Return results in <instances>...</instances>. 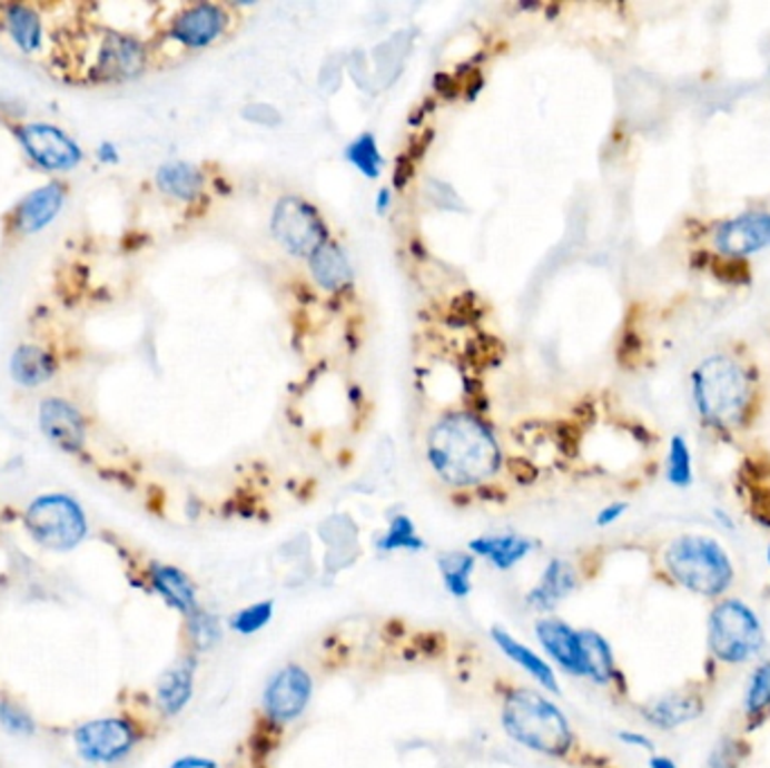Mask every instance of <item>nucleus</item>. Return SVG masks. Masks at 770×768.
<instances>
[{"instance_id": "nucleus-1", "label": "nucleus", "mask_w": 770, "mask_h": 768, "mask_svg": "<svg viewBox=\"0 0 770 768\" xmlns=\"http://www.w3.org/2000/svg\"><path fill=\"white\" fill-rule=\"evenodd\" d=\"M428 462L446 485L466 490L492 480L503 453L494 433L477 417L451 413L428 433Z\"/></svg>"}, {"instance_id": "nucleus-2", "label": "nucleus", "mask_w": 770, "mask_h": 768, "mask_svg": "<svg viewBox=\"0 0 770 768\" xmlns=\"http://www.w3.org/2000/svg\"><path fill=\"white\" fill-rule=\"evenodd\" d=\"M660 561L673 584L699 598H725L737 578L730 552L710 534L685 532L673 536L662 548Z\"/></svg>"}, {"instance_id": "nucleus-3", "label": "nucleus", "mask_w": 770, "mask_h": 768, "mask_svg": "<svg viewBox=\"0 0 770 768\" xmlns=\"http://www.w3.org/2000/svg\"><path fill=\"white\" fill-rule=\"evenodd\" d=\"M692 397L699 415L717 431L741 426L752 404V378L728 354L703 358L692 372Z\"/></svg>"}, {"instance_id": "nucleus-4", "label": "nucleus", "mask_w": 770, "mask_h": 768, "mask_svg": "<svg viewBox=\"0 0 770 768\" xmlns=\"http://www.w3.org/2000/svg\"><path fill=\"white\" fill-rule=\"evenodd\" d=\"M501 721L514 741L534 752L563 757L574 746V732L567 717L547 697L534 690H510L503 699Z\"/></svg>"}, {"instance_id": "nucleus-5", "label": "nucleus", "mask_w": 770, "mask_h": 768, "mask_svg": "<svg viewBox=\"0 0 770 768\" xmlns=\"http://www.w3.org/2000/svg\"><path fill=\"white\" fill-rule=\"evenodd\" d=\"M766 644V627L746 600H717L708 616V649L717 662L728 667L748 664L763 653Z\"/></svg>"}, {"instance_id": "nucleus-6", "label": "nucleus", "mask_w": 770, "mask_h": 768, "mask_svg": "<svg viewBox=\"0 0 770 768\" xmlns=\"http://www.w3.org/2000/svg\"><path fill=\"white\" fill-rule=\"evenodd\" d=\"M26 525L50 550H72L86 536V516L79 503L66 494H46L30 503Z\"/></svg>"}, {"instance_id": "nucleus-7", "label": "nucleus", "mask_w": 770, "mask_h": 768, "mask_svg": "<svg viewBox=\"0 0 770 768\" xmlns=\"http://www.w3.org/2000/svg\"><path fill=\"white\" fill-rule=\"evenodd\" d=\"M270 233L294 257H312L329 242L327 224L320 213L303 197H282L270 217Z\"/></svg>"}, {"instance_id": "nucleus-8", "label": "nucleus", "mask_w": 770, "mask_h": 768, "mask_svg": "<svg viewBox=\"0 0 770 768\" xmlns=\"http://www.w3.org/2000/svg\"><path fill=\"white\" fill-rule=\"evenodd\" d=\"M12 134L26 158L41 171L68 174L83 160L81 145L52 122H19Z\"/></svg>"}, {"instance_id": "nucleus-9", "label": "nucleus", "mask_w": 770, "mask_h": 768, "mask_svg": "<svg viewBox=\"0 0 770 768\" xmlns=\"http://www.w3.org/2000/svg\"><path fill=\"white\" fill-rule=\"evenodd\" d=\"M314 697V679L303 664L288 662L282 669H277L270 677V681L264 688L261 695V710L264 717L273 726L292 723L312 703Z\"/></svg>"}, {"instance_id": "nucleus-10", "label": "nucleus", "mask_w": 770, "mask_h": 768, "mask_svg": "<svg viewBox=\"0 0 770 768\" xmlns=\"http://www.w3.org/2000/svg\"><path fill=\"white\" fill-rule=\"evenodd\" d=\"M149 61L147 46L127 32L107 30L98 46L92 48V61L88 66L90 81H127L145 72Z\"/></svg>"}, {"instance_id": "nucleus-11", "label": "nucleus", "mask_w": 770, "mask_h": 768, "mask_svg": "<svg viewBox=\"0 0 770 768\" xmlns=\"http://www.w3.org/2000/svg\"><path fill=\"white\" fill-rule=\"evenodd\" d=\"M68 201V185L63 180H48L12 208L8 215V233L12 237H32L43 233L57 221Z\"/></svg>"}, {"instance_id": "nucleus-12", "label": "nucleus", "mask_w": 770, "mask_h": 768, "mask_svg": "<svg viewBox=\"0 0 770 768\" xmlns=\"http://www.w3.org/2000/svg\"><path fill=\"white\" fill-rule=\"evenodd\" d=\"M43 437L63 453H81L88 440V420L83 411L63 397H46L37 413Z\"/></svg>"}, {"instance_id": "nucleus-13", "label": "nucleus", "mask_w": 770, "mask_h": 768, "mask_svg": "<svg viewBox=\"0 0 770 768\" xmlns=\"http://www.w3.org/2000/svg\"><path fill=\"white\" fill-rule=\"evenodd\" d=\"M228 14L221 6L197 3L182 8L167 28V39L187 50H201L224 37Z\"/></svg>"}, {"instance_id": "nucleus-14", "label": "nucleus", "mask_w": 770, "mask_h": 768, "mask_svg": "<svg viewBox=\"0 0 770 768\" xmlns=\"http://www.w3.org/2000/svg\"><path fill=\"white\" fill-rule=\"evenodd\" d=\"M714 246L721 255L741 259L770 248V213L752 210L721 221L714 230Z\"/></svg>"}, {"instance_id": "nucleus-15", "label": "nucleus", "mask_w": 770, "mask_h": 768, "mask_svg": "<svg viewBox=\"0 0 770 768\" xmlns=\"http://www.w3.org/2000/svg\"><path fill=\"white\" fill-rule=\"evenodd\" d=\"M75 741L88 761H116L136 746L138 735L125 719H100L83 723L75 732Z\"/></svg>"}, {"instance_id": "nucleus-16", "label": "nucleus", "mask_w": 770, "mask_h": 768, "mask_svg": "<svg viewBox=\"0 0 770 768\" xmlns=\"http://www.w3.org/2000/svg\"><path fill=\"white\" fill-rule=\"evenodd\" d=\"M534 633L543 647V651L559 664L565 675L574 679H586V660L580 629L570 627L565 620L545 616L536 622Z\"/></svg>"}, {"instance_id": "nucleus-17", "label": "nucleus", "mask_w": 770, "mask_h": 768, "mask_svg": "<svg viewBox=\"0 0 770 768\" xmlns=\"http://www.w3.org/2000/svg\"><path fill=\"white\" fill-rule=\"evenodd\" d=\"M580 570L570 561L554 557L543 568L541 578L532 591H527L525 602L530 609L539 613L554 611L563 600H567L576 589H580Z\"/></svg>"}, {"instance_id": "nucleus-18", "label": "nucleus", "mask_w": 770, "mask_h": 768, "mask_svg": "<svg viewBox=\"0 0 770 768\" xmlns=\"http://www.w3.org/2000/svg\"><path fill=\"white\" fill-rule=\"evenodd\" d=\"M705 715V699L699 692H667L642 706V719L660 730H679Z\"/></svg>"}, {"instance_id": "nucleus-19", "label": "nucleus", "mask_w": 770, "mask_h": 768, "mask_svg": "<svg viewBox=\"0 0 770 768\" xmlns=\"http://www.w3.org/2000/svg\"><path fill=\"white\" fill-rule=\"evenodd\" d=\"M0 26L23 55H37L46 41L43 17L34 6L28 3H3L0 6Z\"/></svg>"}, {"instance_id": "nucleus-20", "label": "nucleus", "mask_w": 770, "mask_h": 768, "mask_svg": "<svg viewBox=\"0 0 770 768\" xmlns=\"http://www.w3.org/2000/svg\"><path fill=\"white\" fill-rule=\"evenodd\" d=\"M59 361L39 343H21L10 354V376L23 388H41L55 378Z\"/></svg>"}, {"instance_id": "nucleus-21", "label": "nucleus", "mask_w": 770, "mask_h": 768, "mask_svg": "<svg viewBox=\"0 0 770 768\" xmlns=\"http://www.w3.org/2000/svg\"><path fill=\"white\" fill-rule=\"evenodd\" d=\"M468 552L473 557L487 559L496 570H514L523 559L534 552V541L530 536L505 532V534H483L468 541Z\"/></svg>"}, {"instance_id": "nucleus-22", "label": "nucleus", "mask_w": 770, "mask_h": 768, "mask_svg": "<svg viewBox=\"0 0 770 768\" xmlns=\"http://www.w3.org/2000/svg\"><path fill=\"white\" fill-rule=\"evenodd\" d=\"M492 640L496 642V647L512 660L516 662L525 675H530L547 695H561V686L556 679L554 667L541 658L534 649H530L527 644H523L519 638H514L510 631H505L503 627H492Z\"/></svg>"}, {"instance_id": "nucleus-23", "label": "nucleus", "mask_w": 770, "mask_h": 768, "mask_svg": "<svg viewBox=\"0 0 770 768\" xmlns=\"http://www.w3.org/2000/svg\"><path fill=\"white\" fill-rule=\"evenodd\" d=\"M195 675H197V658L185 656L176 660L158 681L156 699L158 708L167 717H176L191 699L195 692Z\"/></svg>"}, {"instance_id": "nucleus-24", "label": "nucleus", "mask_w": 770, "mask_h": 768, "mask_svg": "<svg viewBox=\"0 0 770 768\" xmlns=\"http://www.w3.org/2000/svg\"><path fill=\"white\" fill-rule=\"evenodd\" d=\"M309 270L314 282L320 289L329 294H343L352 286L354 270L349 264V257L336 242H325L312 257H309Z\"/></svg>"}, {"instance_id": "nucleus-25", "label": "nucleus", "mask_w": 770, "mask_h": 768, "mask_svg": "<svg viewBox=\"0 0 770 768\" xmlns=\"http://www.w3.org/2000/svg\"><path fill=\"white\" fill-rule=\"evenodd\" d=\"M151 584H154L156 593H160V598L171 609L182 613L185 618H189L191 613H197L201 609L195 582H191L187 574L176 565L154 563L151 565Z\"/></svg>"}, {"instance_id": "nucleus-26", "label": "nucleus", "mask_w": 770, "mask_h": 768, "mask_svg": "<svg viewBox=\"0 0 770 768\" xmlns=\"http://www.w3.org/2000/svg\"><path fill=\"white\" fill-rule=\"evenodd\" d=\"M204 185V169L187 160H169L156 171V187L165 197H171L176 201H195L197 197H201Z\"/></svg>"}, {"instance_id": "nucleus-27", "label": "nucleus", "mask_w": 770, "mask_h": 768, "mask_svg": "<svg viewBox=\"0 0 770 768\" xmlns=\"http://www.w3.org/2000/svg\"><path fill=\"white\" fill-rule=\"evenodd\" d=\"M582 644H584V660H586V679L595 686H611L618 681L620 671L615 664V653L611 642L595 629H580Z\"/></svg>"}, {"instance_id": "nucleus-28", "label": "nucleus", "mask_w": 770, "mask_h": 768, "mask_svg": "<svg viewBox=\"0 0 770 768\" xmlns=\"http://www.w3.org/2000/svg\"><path fill=\"white\" fill-rule=\"evenodd\" d=\"M741 708L748 728H757L770 717V658L759 660L752 667L743 688Z\"/></svg>"}, {"instance_id": "nucleus-29", "label": "nucleus", "mask_w": 770, "mask_h": 768, "mask_svg": "<svg viewBox=\"0 0 770 768\" xmlns=\"http://www.w3.org/2000/svg\"><path fill=\"white\" fill-rule=\"evenodd\" d=\"M444 589L455 600H466L473 591L475 557L468 550H448L437 557Z\"/></svg>"}, {"instance_id": "nucleus-30", "label": "nucleus", "mask_w": 770, "mask_h": 768, "mask_svg": "<svg viewBox=\"0 0 770 768\" xmlns=\"http://www.w3.org/2000/svg\"><path fill=\"white\" fill-rule=\"evenodd\" d=\"M667 483L677 490H688L694 483V457L685 435L677 433L669 440L667 451Z\"/></svg>"}, {"instance_id": "nucleus-31", "label": "nucleus", "mask_w": 770, "mask_h": 768, "mask_svg": "<svg viewBox=\"0 0 770 768\" xmlns=\"http://www.w3.org/2000/svg\"><path fill=\"white\" fill-rule=\"evenodd\" d=\"M426 548V541L417 534L415 523L411 521V516L406 514H397L388 530H385L378 539H376V550L378 552H419Z\"/></svg>"}, {"instance_id": "nucleus-32", "label": "nucleus", "mask_w": 770, "mask_h": 768, "mask_svg": "<svg viewBox=\"0 0 770 768\" xmlns=\"http://www.w3.org/2000/svg\"><path fill=\"white\" fill-rule=\"evenodd\" d=\"M345 158L367 178H378L383 171V156L372 134H361L345 147Z\"/></svg>"}, {"instance_id": "nucleus-33", "label": "nucleus", "mask_w": 770, "mask_h": 768, "mask_svg": "<svg viewBox=\"0 0 770 768\" xmlns=\"http://www.w3.org/2000/svg\"><path fill=\"white\" fill-rule=\"evenodd\" d=\"M273 616H275V602L273 600H259V602H253V604L239 609L230 618L228 627L239 636H255L270 624Z\"/></svg>"}, {"instance_id": "nucleus-34", "label": "nucleus", "mask_w": 770, "mask_h": 768, "mask_svg": "<svg viewBox=\"0 0 770 768\" xmlns=\"http://www.w3.org/2000/svg\"><path fill=\"white\" fill-rule=\"evenodd\" d=\"M187 633L191 644H195L199 651H208L221 642V633H224L221 620L213 616L210 611L199 609L197 613H191L187 618Z\"/></svg>"}, {"instance_id": "nucleus-35", "label": "nucleus", "mask_w": 770, "mask_h": 768, "mask_svg": "<svg viewBox=\"0 0 770 768\" xmlns=\"http://www.w3.org/2000/svg\"><path fill=\"white\" fill-rule=\"evenodd\" d=\"M741 766V741L732 735L717 739L708 755V768H739Z\"/></svg>"}, {"instance_id": "nucleus-36", "label": "nucleus", "mask_w": 770, "mask_h": 768, "mask_svg": "<svg viewBox=\"0 0 770 768\" xmlns=\"http://www.w3.org/2000/svg\"><path fill=\"white\" fill-rule=\"evenodd\" d=\"M0 723H3V728L14 732V735H32L34 732L32 717L28 712L14 708L8 701L0 703Z\"/></svg>"}, {"instance_id": "nucleus-37", "label": "nucleus", "mask_w": 770, "mask_h": 768, "mask_svg": "<svg viewBox=\"0 0 770 768\" xmlns=\"http://www.w3.org/2000/svg\"><path fill=\"white\" fill-rule=\"evenodd\" d=\"M615 737H618V741H620L622 746H626V748H638V750H649V752L655 750L653 739H651L649 735L640 732V730H620Z\"/></svg>"}, {"instance_id": "nucleus-38", "label": "nucleus", "mask_w": 770, "mask_h": 768, "mask_svg": "<svg viewBox=\"0 0 770 768\" xmlns=\"http://www.w3.org/2000/svg\"><path fill=\"white\" fill-rule=\"evenodd\" d=\"M626 512H629V503H624V501L611 503V505H606V508H602V510L598 512L595 525H598V528H611V525H615Z\"/></svg>"}, {"instance_id": "nucleus-39", "label": "nucleus", "mask_w": 770, "mask_h": 768, "mask_svg": "<svg viewBox=\"0 0 770 768\" xmlns=\"http://www.w3.org/2000/svg\"><path fill=\"white\" fill-rule=\"evenodd\" d=\"M95 158H98L102 165H118L120 163V149L116 142L105 140L95 147Z\"/></svg>"}, {"instance_id": "nucleus-40", "label": "nucleus", "mask_w": 770, "mask_h": 768, "mask_svg": "<svg viewBox=\"0 0 770 768\" xmlns=\"http://www.w3.org/2000/svg\"><path fill=\"white\" fill-rule=\"evenodd\" d=\"M169 768H219V764L210 757H199V755H187L176 759Z\"/></svg>"}, {"instance_id": "nucleus-41", "label": "nucleus", "mask_w": 770, "mask_h": 768, "mask_svg": "<svg viewBox=\"0 0 770 768\" xmlns=\"http://www.w3.org/2000/svg\"><path fill=\"white\" fill-rule=\"evenodd\" d=\"M712 519H714V523H717L723 532H734V528H737L734 516H732L728 510H723V508H714V510H712Z\"/></svg>"}, {"instance_id": "nucleus-42", "label": "nucleus", "mask_w": 770, "mask_h": 768, "mask_svg": "<svg viewBox=\"0 0 770 768\" xmlns=\"http://www.w3.org/2000/svg\"><path fill=\"white\" fill-rule=\"evenodd\" d=\"M649 768H681V766L677 764V759H671L669 755H658V752H653V755L649 757Z\"/></svg>"}, {"instance_id": "nucleus-43", "label": "nucleus", "mask_w": 770, "mask_h": 768, "mask_svg": "<svg viewBox=\"0 0 770 768\" xmlns=\"http://www.w3.org/2000/svg\"><path fill=\"white\" fill-rule=\"evenodd\" d=\"M391 204H393L391 189H388V187H383V189L378 191V199H376V213H378V215H385V213H388Z\"/></svg>"}, {"instance_id": "nucleus-44", "label": "nucleus", "mask_w": 770, "mask_h": 768, "mask_svg": "<svg viewBox=\"0 0 770 768\" xmlns=\"http://www.w3.org/2000/svg\"><path fill=\"white\" fill-rule=\"evenodd\" d=\"M766 563H768V568H770V543H768V548H766Z\"/></svg>"}]
</instances>
